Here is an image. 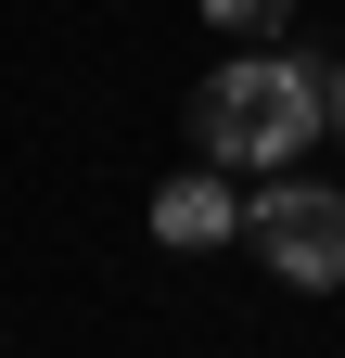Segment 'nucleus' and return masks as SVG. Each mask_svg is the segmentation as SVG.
Returning <instances> with one entry per match:
<instances>
[{"instance_id":"obj_1","label":"nucleus","mask_w":345,"mask_h":358,"mask_svg":"<svg viewBox=\"0 0 345 358\" xmlns=\"http://www.w3.org/2000/svg\"><path fill=\"white\" fill-rule=\"evenodd\" d=\"M192 128H205V154H218V166H294V154L332 128V64L269 52V38H256L243 64H218V77H205Z\"/></svg>"},{"instance_id":"obj_2","label":"nucleus","mask_w":345,"mask_h":358,"mask_svg":"<svg viewBox=\"0 0 345 358\" xmlns=\"http://www.w3.org/2000/svg\"><path fill=\"white\" fill-rule=\"evenodd\" d=\"M243 231H256V256H269L294 294H332L345 282V192L332 179H269V192L243 205Z\"/></svg>"},{"instance_id":"obj_3","label":"nucleus","mask_w":345,"mask_h":358,"mask_svg":"<svg viewBox=\"0 0 345 358\" xmlns=\"http://www.w3.org/2000/svg\"><path fill=\"white\" fill-rule=\"evenodd\" d=\"M230 231H243V192H230V166H218V154L179 166V179L154 192V243H230Z\"/></svg>"},{"instance_id":"obj_4","label":"nucleus","mask_w":345,"mask_h":358,"mask_svg":"<svg viewBox=\"0 0 345 358\" xmlns=\"http://www.w3.org/2000/svg\"><path fill=\"white\" fill-rule=\"evenodd\" d=\"M205 13H218L230 38H281V13H294V0H205Z\"/></svg>"},{"instance_id":"obj_5","label":"nucleus","mask_w":345,"mask_h":358,"mask_svg":"<svg viewBox=\"0 0 345 358\" xmlns=\"http://www.w3.org/2000/svg\"><path fill=\"white\" fill-rule=\"evenodd\" d=\"M332 128H345V52H332Z\"/></svg>"}]
</instances>
